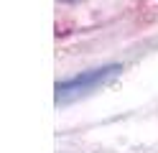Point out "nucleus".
Here are the masks:
<instances>
[]
</instances>
